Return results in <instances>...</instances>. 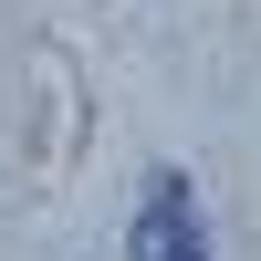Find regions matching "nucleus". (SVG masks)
<instances>
[{
	"mask_svg": "<svg viewBox=\"0 0 261 261\" xmlns=\"http://www.w3.org/2000/svg\"><path fill=\"white\" fill-rule=\"evenodd\" d=\"M125 261H209V209H199V188L178 167L146 178L136 220H125Z\"/></svg>",
	"mask_w": 261,
	"mask_h": 261,
	"instance_id": "f257e3e1",
	"label": "nucleus"
}]
</instances>
